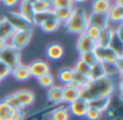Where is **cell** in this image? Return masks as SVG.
Listing matches in <instances>:
<instances>
[{
  "label": "cell",
  "mask_w": 123,
  "mask_h": 120,
  "mask_svg": "<svg viewBox=\"0 0 123 120\" xmlns=\"http://www.w3.org/2000/svg\"><path fill=\"white\" fill-rule=\"evenodd\" d=\"M89 107V101L82 99V98H78L74 102L68 104L69 113L76 117H85V114H86Z\"/></svg>",
  "instance_id": "52a82bcc"
},
{
  "label": "cell",
  "mask_w": 123,
  "mask_h": 120,
  "mask_svg": "<svg viewBox=\"0 0 123 120\" xmlns=\"http://www.w3.org/2000/svg\"><path fill=\"white\" fill-rule=\"evenodd\" d=\"M53 9L56 8H71L74 6V0H51Z\"/></svg>",
  "instance_id": "8d00e7d4"
},
{
  "label": "cell",
  "mask_w": 123,
  "mask_h": 120,
  "mask_svg": "<svg viewBox=\"0 0 123 120\" xmlns=\"http://www.w3.org/2000/svg\"><path fill=\"white\" fill-rule=\"evenodd\" d=\"M96 45H97L96 41L92 40L85 33H82L79 36L78 41H77V51H78L79 54L86 53V52H93Z\"/></svg>",
  "instance_id": "9c48e42d"
},
{
  "label": "cell",
  "mask_w": 123,
  "mask_h": 120,
  "mask_svg": "<svg viewBox=\"0 0 123 120\" xmlns=\"http://www.w3.org/2000/svg\"><path fill=\"white\" fill-rule=\"evenodd\" d=\"M90 80H91V79H90L89 77H86V76L82 75V74L76 73V72L74 73V78H72V82H74V84H76L80 89L82 88V87L86 86V85L89 84Z\"/></svg>",
  "instance_id": "836d02e7"
},
{
  "label": "cell",
  "mask_w": 123,
  "mask_h": 120,
  "mask_svg": "<svg viewBox=\"0 0 123 120\" xmlns=\"http://www.w3.org/2000/svg\"><path fill=\"white\" fill-rule=\"evenodd\" d=\"M87 21H89V25L96 26V27L100 28V29H104V28L110 26L107 13L92 12L90 15H87Z\"/></svg>",
  "instance_id": "30bf717a"
},
{
  "label": "cell",
  "mask_w": 123,
  "mask_h": 120,
  "mask_svg": "<svg viewBox=\"0 0 123 120\" xmlns=\"http://www.w3.org/2000/svg\"><path fill=\"white\" fill-rule=\"evenodd\" d=\"M70 115L68 107H57L51 112L50 120H69Z\"/></svg>",
  "instance_id": "d4e9b609"
},
{
  "label": "cell",
  "mask_w": 123,
  "mask_h": 120,
  "mask_svg": "<svg viewBox=\"0 0 123 120\" xmlns=\"http://www.w3.org/2000/svg\"><path fill=\"white\" fill-rule=\"evenodd\" d=\"M109 24H115V25H120L123 21V6L119 5L117 3H112L111 8L107 12Z\"/></svg>",
  "instance_id": "4fadbf2b"
},
{
  "label": "cell",
  "mask_w": 123,
  "mask_h": 120,
  "mask_svg": "<svg viewBox=\"0 0 123 120\" xmlns=\"http://www.w3.org/2000/svg\"><path fill=\"white\" fill-rule=\"evenodd\" d=\"M31 37H32V29L17 30V31H15L13 33V36L9 40V42H10L9 44L11 46L15 47L16 49H18V51H22L29 44Z\"/></svg>",
  "instance_id": "8992f818"
},
{
  "label": "cell",
  "mask_w": 123,
  "mask_h": 120,
  "mask_svg": "<svg viewBox=\"0 0 123 120\" xmlns=\"http://www.w3.org/2000/svg\"><path fill=\"white\" fill-rule=\"evenodd\" d=\"M21 51L16 49L15 47L11 46L8 43L4 49L0 52V60L4 62L12 71L14 68H16L18 64H21Z\"/></svg>",
  "instance_id": "277c9868"
},
{
  "label": "cell",
  "mask_w": 123,
  "mask_h": 120,
  "mask_svg": "<svg viewBox=\"0 0 123 120\" xmlns=\"http://www.w3.org/2000/svg\"><path fill=\"white\" fill-rule=\"evenodd\" d=\"M8 45V42L4 40H2V39H0V52H2L4 49V47Z\"/></svg>",
  "instance_id": "b9f144b4"
},
{
  "label": "cell",
  "mask_w": 123,
  "mask_h": 120,
  "mask_svg": "<svg viewBox=\"0 0 123 120\" xmlns=\"http://www.w3.org/2000/svg\"><path fill=\"white\" fill-rule=\"evenodd\" d=\"M15 32V29L11 26V24L6 21L4 17L0 19V39L9 42L11 37Z\"/></svg>",
  "instance_id": "d6986e66"
},
{
  "label": "cell",
  "mask_w": 123,
  "mask_h": 120,
  "mask_svg": "<svg viewBox=\"0 0 123 120\" xmlns=\"http://www.w3.org/2000/svg\"><path fill=\"white\" fill-rule=\"evenodd\" d=\"M112 5V0H94L92 3V12L107 13Z\"/></svg>",
  "instance_id": "44dd1931"
},
{
  "label": "cell",
  "mask_w": 123,
  "mask_h": 120,
  "mask_svg": "<svg viewBox=\"0 0 123 120\" xmlns=\"http://www.w3.org/2000/svg\"><path fill=\"white\" fill-rule=\"evenodd\" d=\"M117 84L112 75H107L106 77L95 80H90L86 86L80 89V98L86 101H93L102 98H111L115 92Z\"/></svg>",
  "instance_id": "6da1fadb"
},
{
  "label": "cell",
  "mask_w": 123,
  "mask_h": 120,
  "mask_svg": "<svg viewBox=\"0 0 123 120\" xmlns=\"http://www.w3.org/2000/svg\"><path fill=\"white\" fill-rule=\"evenodd\" d=\"M54 17L53 15V11H49V12H39V13H35L34 17L31 19L32 25L36 26H40L42 23H44L45 21Z\"/></svg>",
  "instance_id": "83f0119b"
},
{
  "label": "cell",
  "mask_w": 123,
  "mask_h": 120,
  "mask_svg": "<svg viewBox=\"0 0 123 120\" xmlns=\"http://www.w3.org/2000/svg\"><path fill=\"white\" fill-rule=\"evenodd\" d=\"M23 1H25V2H28V3H30V4H34L35 2L37 1V0H23Z\"/></svg>",
  "instance_id": "f6af8a7d"
},
{
  "label": "cell",
  "mask_w": 123,
  "mask_h": 120,
  "mask_svg": "<svg viewBox=\"0 0 123 120\" xmlns=\"http://www.w3.org/2000/svg\"><path fill=\"white\" fill-rule=\"evenodd\" d=\"M10 75H11V69L4 62H2V61L0 60V77L3 80L4 78H6Z\"/></svg>",
  "instance_id": "74e56055"
},
{
  "label": "cell",
  "mask_w": 123,
  "mask_h": 120,
  "mask_svg": "<svg viewBox=\"0 0 123 120\" xmlns=\"http://www.w3.org/2000/svg\"><path fill=\"white\" fill-rule=\"evenodd\" d=\"M14 110L3 101H0V120H12Z\"/></svg>",
  "instance_id": "f1b7e54d"
},
{
  "label": "cell",
  "mask_w": 123,
  "mask_h": 120,
  "mask_svg": "<svg viewBox=\"0 0 123 120\" xmlns=\"http://www.w3.org/2000/svg\"><path fill=\"white\" fill-rule=\"evenodd\" d=\"M18 4H19L18 13L23 15L24 17H26V18H28V19H30V21H31L32 17H34V15H35L34 5H32V4H30V3H28V2L23 1V0H21Z\"/></svg>",
  "instance_id": "484cf974"
},
{
  "label": "cell",
  "mask_w": 123,
  "mask_h": 120,
  "mask_svg": "<svg viewBox=\"0 0 123 120\" xmlns=\"http://www.w3.org/2000/svg\"><path fill=\"white\" fill-rule=\"evenodd\" d=\"M113 39H115V30L111 28V26H108V27L102 29V32H100L97 41H96V44L98 46H103V47L111 46Z\"/></svg>",
  "instance_id": "8fae6325"
},
{
  "label": "cell",
  "mask_w": 123,
  "mask_h": 120,
  "mask_svg": "<svg viewBox=\"0 0 123 120\" xmlns=\"http://www.w3.org/2000/svg\"><path fill=\"white\" fill-rule=\"evenodd\" d=\"M80 98V89L74 88V87H70L68 85L63 86V103L70 104Z\"/></svg>",
  "instance_id": "ac0fdd59"
},
{
  "label": "cell",
  "mask_w": 123,
  "mask_h": 120,
  "mask_svg": "<svg viewBox=\"0 0 123 120\" xmlns=\"http://www.w3.org/2000/svg\"><path fill=\"white\" fill-rule=\"evenodd\" d=\"M3 17L11 24V26L15 29V31H17V30L32 29V26H34L30 19L24 17L18 12H13V11L12 12H8L6 14V16Z\"/></svg>",
  "instance_id": "5b68a950"
},
{
  "label": "cell",
  "mask_w": 123,
  "mask_h": 120,
  "mask_svg": "<svg viewBox=\"0 0 123 120\" xmlns=\"http://www.w3.org/2000/svg\"><path fill=\"white\" fill-rule=\"evenodd\" d=\"M32 5H34L35 13L53 11V5H52L51 0H37Z\"/></svg>",
  "instance_id": "4316f807"
},
{
  "label": "cell",
  "mask_w": 123,
  "mask_h": 120,
  "mask_svg": "<svg viewBox=\"0 0 123 120\" xmlns=\"http://www.w3.org/2000/svg\"><path fill=\"white\" fill-rule=\"evenodd\" d=\"M74 69L72 68H62V69L58 71L57 76L58 79L62 84L65 86V85H68L70 82H72V78H74Z\"/></svg>",
  "instance_id": "cb8c5ba5"
},
{
  "label": "cell",
  "mask_w": 123,
  "mask_h": 120,
  "mask_svg": "<svg viewBox=\"0 0 123 120\" xmlns=\"http://www.w3.org/2000/svg\"><path fill=\"white\" fill-rule=\"evenodd\" d=\"M93 52L95 54L97 60L105 63V64H113L118 58L123 56L121 52H118L117 49H115L111 46L103 47L96 45V47L94 48Z\"/></svg>",
  "instance_id": "3957f363"
},
{
  "label": "cell",
  "mask_w": 123,
  "mask_h": 120,
  "mask_svg": "<svg viewBox=\"0 0 123 120\" xmlns=\"http://www.w3.org/2000/svg\"><path fill=\"white\" fill-rule=\"evenodd\" d=\"M107 75H109L108 73V69H107V64L97 61L94 65L91 67V73H90V79L91 80H95V79H99V78L106 77Z\"/></svg>",
  "instance_id": "5bb4252c"
},
{
  "label": "cell",
  "mask_w": 123,
  "mask_h": 120,
  "mask_svg": "<svg viewBox=\"0 0 123 120\" xmlns=\"http://www.w3.org/2000/svg\"><path fill=\"white\" fill-rule=\"evenodd\" d=\"M26 116V112L24 110H14L12 116V120H24Z\"/></svg>",
  "instance_id": "f35d334b"
},
{
  "label": "cell",
  "mask_w": 123,
  "mask_h": 120,
  "mask_svg": "<svg viewBox=\"0 0 123 120\" xmlns=\"http://www.w3.org/2000/svg\"><path fill=\"white\" fill-rule=\"evenodd\" d=\"M2 101L4 102V103H6L9 106H11V107L13 108V110H24L23 107H22L21 103H19L18 99L16 98V95L14 94V93H11V94L6 95V98H4Z\"/></svg>",
  "instance_id": "1f68e13d"
},
{
  "label": "cell",
  "mask_w": 123,
  "mask_h": 120,
  "mask_svg": "<svg viewBox=\"0 0 123 120\" xmlns=\"http://www.w3.org/2000/svg\"><path fill=\"white\" fill-rule=\"evenodd\" d=\"M74 11V6H71V8H56V9H53V15L63 25L64 23H66L70 18Z\"/></svg>",
  "instance_id": "ffe728a7"
},
{
  "label": "cell",
  "mask_w": 123,
  "mask_h": 120,
  "mask_svg": "<svg viewBox=\"0 0 123 120\" xmlns=\"http://www.w3.org/2000/svg\"><path fill=\"white\" fill-rule=\"evenodd\" d=\"M47 98L49 102H51L52 104H55V105L63 103V86L54 85L51 88H49Z\"/></svg>",
  "instance_id": "9a60e30c"
},
{
  "label": "cell",
  "mask_w": 123,
  "mask_h": 120,
  "mask_svg": "<svg viewBox=\"0 0 123 120\" xmlns=\"http://www.w3.org/2000/svg\"><path fill=\"white\" fill-rule=\"evenodd\" d=\"M37 80H38L39 85H40L41 87H43V88H51L52 86H54L55 85V78H54V76L52 75L51 73H48V74H44V75L40 76L39 78H37Z\"/></svg>",
  "instance_id": "4dcf8cb0"
},
{
  "label": "cell",
  "mask_w": 123,
  "mask_h": 120,
  "mask_svg": "<svg viewBox=\"0 0 123 120\" xmlns=\"http://www.w3.org/2000/svg\"><path fill=\"white\" fill-rule=\"evenodd\" d=\"M14 94L16 95V98L18 99L19 103H21L23 108L31 106L32 104L35 103V100H36L35 93L30 90H27V89H21V90L16 91Z\"/></svg>",
  "instance_id": "7c38bea8"
},
{
  "label": "cell",
  "mask_w": 123,
  "mask_h": 120,
  "mask_svg": "<svg viewBox=\"0 0 123 120\" xmlns=\"http://www.w3.org/2000/svg\"><path fill=\"white\" fill-rule=\"evenodd\" d=\"M100 32H102V29H100V28L96 27V26H91V25H89L84 33L86 34L89 38H91L92 40L97 41V39H98V37H99Z\"/></svg>",
  "instance_id": "e575fe53"
},
{
  "label": "cell",
  "mask_w": 123,
  "mask_h": 120,
  "mask_svg": "<svg viewBox=\"0 0 123 120\" xmlns=\"http://www.w3.org/2000/svg\"><path fill=\"white\" fill-rule=\"evenodd\" d=\"M29 72L31 77H36L39 78L40 76L44 75V74L50 73V65L47 61L42 60V59H37L35 61H32L29 65Z\"/></svg>",
  "instance_id": "ba28073f"
},
{
  "label": "cell",
  "mask_w": 123,
  "mask_h": 120,
  "mask_svg": "<svg viewBox=\"0 0 123 120\" xmlns=\"http://www.w3.org/2000/svg\"><path fill=\"white\" fill-rule=\"evenodd\" d=\"M87 0H74V3H84V2H86Z\"/></svg>",
  "instance_id": "7bdbcfd3"
},
{
  "label": "cell",
  "mask_w": 123,
  "mask_h": 120,
  "mask_svg": "<svg viewBox=\"0 0 123 120\" xmlns=\"http://www.w3.org/2000/svg\"><path fill=\"white\" fill-rule=\"evenodd\" d=\"M61 26H62V24L60 23V21H58L55 17H52V18L45 21L44 23H42L39 27H40L41 30L44 31L45 33H52V32L56 31Z\"/></svg>",
  "instance_id": "603a6c76"
},
{
  "label": "cell",
  "mask_w": 123,
  "mask_h": 120,
  "mask_svg": "<svg viewBox=\"0 0 123 120\" xmlns=\"http://www.w3.org/2000/svg\"><path fill=\"white\" fill-rule=\"evenodd\" d=\"M89 21H87V14L83 9H74L72 15L66 23L63 24L64 30L67 31L68 33L74 34H82L85 32Z\"/></svg>",
  "instance_id": "7a4b0ae2"
},
{
  "label": "cell",
  "mask_w": 123,
  "mask_h": 120,
  "mask_svg": "<svg viewBox=\"0 0 123 120\" xmlns=\"http://www.w3.org/2000/svg\"><path fill=\"white\" fill-rule=\"evenodd\" d=\"M115 3H117V4H119V5L123 6V1L122 0H115Z\"/></svg>",
  "instance_id": "ee69618b"
},
{
  "label": "cell",
  "mask_w": 123,
  "mask_h": 120,
  "mask_svg": "<svg viewBox=\"0 0 123 120\" xmlns=\"http://www.w3.org/2000/svg\"><path fill=\"white\" fill-rule=\"evenodd\" d=\"M1 82H2V78H1V77H0V83H1Z\"/></svg>",
  "instance_id": "bcb514c9"
},
{
  "label": "cell",
  "mask_w": 123,
  "mask_h": 120,
  "mask_svg": "<svg viewBox=\"0 0 123 120\" xmlns=\"http://www.w3.org/2000/svg\"><path fill=\"white\" fill-rule=\"evenodd\" d=\"M110 101H111V98H102V99H96V100H93V101H89V105L91 107L96 108L100 113H104L108 110L109 105H110Z\"/></svg>",
  "instance_id": "7402d4cb"
},
{
  "label": "cell",
  "mask_w": 123,
  "mask_h": 120,
  "mask_svg": "<svg viewBox=\"0 0 123 120\" xmlns=\"http://www.w3.org/2000/svg\"><path fill=\"white\" fill-rule=\"evenodd\" d=\"M74 71L76 73H79V74H82V75L86 76V77L90 78V73H91V67L87 65L86 63H84L83 61H81L80 59H78L76 63L74 65Z\"/></svg>",
  "instance_id": "f546056e"
},
{
  "label": "cell",
  "mask_w": 123,
  "mask_h": 120,
  "mask_svg": "<svg viewBox=\"0 0 123 120\" xmlns=\"http://www.w3.org/2000/svg\"><path fill=\"white\" fill-rule=\"evenodd\" d=\"M0 1L6 8H14V6L18 5L21 0H0Z\"/></svg>",
  "instance_id": "ab89813d"
},
{
  "label": "cell",
  "mask_w": 123,
  "mask_h": 120,
  "mask_svg": "<svg viewBox=\"0 0 123 120\" xmlns=\"http://www.w3.org/2000/svg\"><path fill=\"white\" fill-rule=\"evenodd\" d=\"M45 55L51 60H60L64 56V47L60 43H51L48 45Z\"/></svg>",
  "instance_id": "2e32d148"
},
{
  "label": "cell",
  "mask_w": 123,
  "mask_h": 120,
  "mask_svg": "<svg viewBox=\"0 0 123 120\" xmlns=\"http://www.w3.org/2000/svg\"><path fill=\"white\" fill-rule=\"evenodd\" d=\"M102 115H103V113H100L99 110H97L96 108L90 106L86 114H85V118L87 120H99L102 118Z\"/></svg>",
  "instance_id": "d590c367"
},
{
  "label": "cell",
  "mask_w": 123,
  "mask_h": 120,
  "mask_svg": "<svg viewBox=\"0 0 123 120\" xmlns=\"http://www.w3.org/2000/svg\"><path fill=\"white\" fill-rule=\"evenodd\" d=\"M79 55H80L79 56V59L81 61H83L84 63H86L90 67L94 65L98 61L95 54H94V52H86V53H82V54H79Z\"/></svg>",
  "instance_id": "d6a6232c"
},
{
  "label": "cell",
  "mask_w": 123,
  "mask_h": 120,
  "mask_svg": "<svg viewBox=\"0 0 123 120\" xmlns=\"http://www.w3.org/2000/svg\"><path fill=\"white\" fill-rule=\"evenodd\" d=\"M11 75L16 80H19V82H25V80L29 79V78L31 77L28 65L23 64V63H21V64H18L16 68H14V69L11 71Z\"/></svg>",
  "instance_id": "e0dca14e"
},
{
  "label": "cell",
  "mask_w": 123,
  "mask_h": 120,
  "mask_svg": "<svg viewBox=\"0 0 123 120\" xmlns=\"http://www.w3.org/2000/svg\"><path fill=\"white\" fill-rule=\"evenodd\" d=\"M112 65L118 70V72H119L120 75H121V74H122V71H123V56H121V57L118 58V59L116 60V62L113 63Z\"/></svg>",
  "instance_id": "60d3db41"
}]
</instances>
